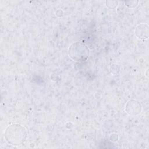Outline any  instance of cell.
Here are the masks:
<instances>
[{
	"label": "cell",
	"mask_w": 149,
	"mask_h": 149,
	"mask_svg": "<svg viewBox=\"0 0 149 149\" xmlns=\"http://www.w3.org/2000/svg\"><path fill=\"white\" fill-rule=\"evenodd\" d=\"M27 132L26 129L20 124H12L5 130L4 137L7 143L12 146H19L26 140Z\"/></svg>",
	"instance_id": "1"
},
{
	"label": "cell",
	"mask_w": 149,
	"mask_h": 149,
	"mask_svg": "<svg viewBox=\"0 0 149 149\" xmlns=\"http://www.w3.org/2000/svg\"><path fill=\"white\" fill-rule=\"evenodd\" d=\"M69 56L76 62H84L86 61L90 54L88 47L84 43L76 41L72 43L68 50Z\"/></svg>",
	"instance_id": "2"
},
{
	"label": "cell",
	"mask_w": 149,
	"mask_h": 149,
	"mask_svg": "<svg viewBox=\"0 0 149 149\" xmlns=\"http://www.w3.org/2000/svg\"><path fill=\"white\" fill-rule=\"evenodd\" d=\"M125 109L129 115L131 116H135L141 113L143 107L140 102L138 101L131 100L126 103Z\"/></svg>",
	"instance_id": "3"
},
{
	"label": "cell",
	"mask_w": 149,
	"mask_h": 149,
	"mask_svg": "<svg viewBox=\"0 0 149 149\" xmlns=\"http://www.w3.org/2000/svg\"><path fill=\"white\" fill-rule=\"evenodd\" d=\"M148 32V26L144 23L139 24L134 30L136 36L141 41H144L148 39L149 36Z\"/></svg>",
	"instance_id": "4"
},
{
	"label": "cell",
	"mask_w": 149,
	"mask_h": 149,
	"mask_svg": "<svg viewBox=\"0 0 149 149\" xmlns=\"http://www.w3.org/2000/svg\"><path fill=\"white\" fill-rule=\"evenodd\" d=\"M105 5L109 9H114L116 8L118 6V1H106L105 2Z\"/></svg>",
	"instance_id": "5"
},
{
	"label": "cell",
	"mask_w": 149,
	"mask_h": 149,
	"mask_svg": "<svg viewBox=\"0 0 149 149\" xmlns=\"http://www.w3.org/2000/svg\"><path fill=\"white\" fill-rule=\"evenodd\" d=\"M125 5L129 8H136L139 3V1H125Z\"/></svg>",
	"instance_id": "6"
},
{
	"label": "cell",
	"mask_w": 149,
	"mask_h": 149,
	"mask_svg": "<svg viewBox=\"0 0 149 149\" xmlns=\"http://www.w3.org/2000/svg\"><path fill=\"white\" fill-rule=\"evenodd\" d=\"M118 67H119L118 65H116V64H112V65H111V66H110V72L111 73H112V74H116V73H118L115 70L116 69V70H119V68L117 69V68H118Z\"/></svg>",
	"instance_id": "7"
}]
</instances>
